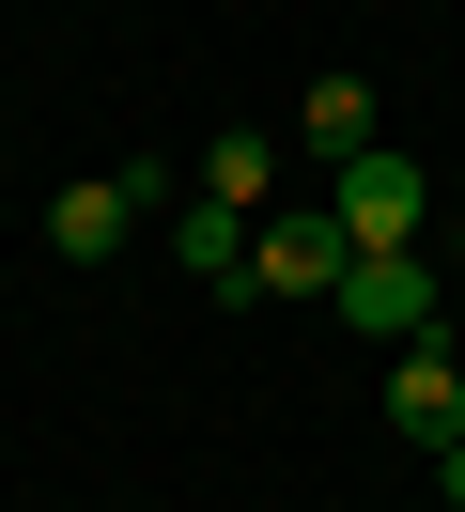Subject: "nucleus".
Returning <instances> with one entry per match:
<instances>
[{
  "mask_svg": "<svg viewBox=\"0 0 465 512\" xmlns=\"http://www.w3.org/2000/svg\"><path fill=\"white\" fill-rule=\"evenodd\" d=\"M140 202H155V171H124V187H109V171H78V187L47 202V233H62V249H78V264H109L124 233H140Z\"/></svg>",
  "mask_w": 465,
  "mask_h": 512,
  "instance_id": "423d86ee",
  "label": "nucleus"
},
{
  "mask_svg": "<svg viewBox=\"0 0 465 512\" xmlns=\"http://www.w3.org/2000/svg\"><path fill=\"white\" fill-rule=\"evenodd\" d=\"M295 140H310V156H372V78H310V94H295Z\"/></svg>",
  "mask_w": 465,
  "mask_h": 512,
  "instance_id": "0eeeda50",
  "label": "nucleus"
},
{
  "mask_svg": "<svg viewBox=\"0 0 465 512\" xmlns=\"http://www.w3.org/2000/svg\"><path fill=\"white\" fill-rule=\"evenodd\" d=\"M341 326H357V342H434V264L419 249H357V264H341Z\"/></svg>",
  "mask_w": 465,
  "mask_h": 512,
  "instance_id": "f03ea898",
  "label": "nucleus"
},
{
  "mask_svg": "<svg viewBox=\"0 0 465 512\" xmlns=\"http://www.w3.org/2000/svg\"><path fill=\"white\" fill-rule=\"evenodd\" d=\"M264 187H279V140H217V156H202V202H233V218H248Z\"/></svg>",
  "mask_w": 465,
  "mask_h": 512,
  "instance_id": "6e6552de",
  "label": "nucleus"
},
{
  "mask_svg": "<svg viewBox=\"0 0 465 512\" xmlns=\"http://www.w3.org/2000/svg\"><path fill=\"white\" fill-rule=\"evenodd\" d=\"M248 264H264V295H341V218H248Z\"/></svg>",
  "mask_w": 465,
  "mask_h": 512,
  "instance_id": "39448f33",
  "label": "nucleus"
},
{
  "mask_svg": "<svg viewBox=\"0 0 465 512\" xmlns=\"http://www.w3.org/2000/svg\"><path fill=\"white\" fill-rule=\"evenodd\" d=\"M434 497H450V512H465V435H450V450H434Z\"/></svg>",
  "mask_w": 465,
  "mask_h": 512,
  "instance_id": "1a4fd4ad",
  "label": "nucleus"
},
{
  "mask_svg": "<svg viewBox=\"0 0 465 512\" xmlns=\"http://www.w3.org/2000/svg\"><path fill=\"white\" fill-rule=\"evenodd\" d=\"M326 218H341V249H419V218H434V171L403 156V140H372V156H341Z\"/></svg>",
  "mask_w": 465,
  "mask_h": 512,
  "instance_id": "f257e3e1",
  "label": "nucleus"
},
{
  "mask_svg": "<svg viewBox=\"0 0 465 512\" xmlns=\"http://www.w3.org/2000/svg\"><path fill=\"white\" fill-rule=\"evenodd\" d=\"M388 419H403L419 450H450V435H465V357H450V342H403V357H388Z\"/></svg>",
  "mask_w": 465,
  "mask_h": 512,
  "instance_id": "20e7f679",
  "label": "nucleus"
},
{
  "mask_svg": "<svg viewBox=\"0 0 465 512\" xmlns=\"http://www.w3.org/2000/svg\"><path fill=\"white\" fill-rule=\"evenodd\" d=\"M171 264L217 295V311H264V264H248V218H233V202H186V218H171Z\"/></svg>",
  "mask_w": 465,
  "mask_h": 512,
  "instance_id": "7ed1b4c3",
  "label": "nucleus"
}]
</instances>
